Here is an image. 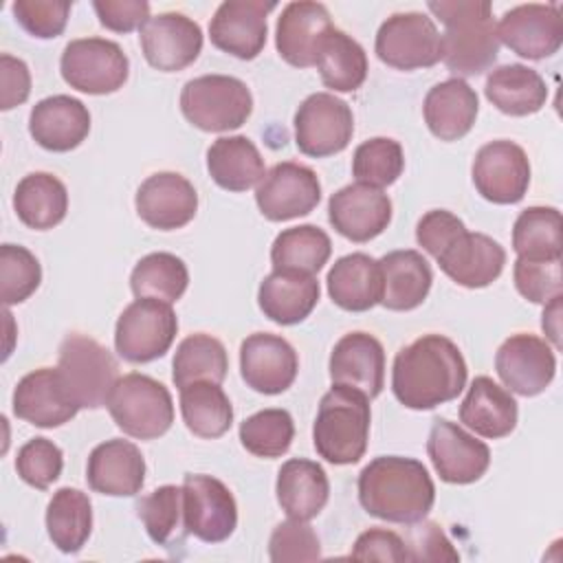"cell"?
<instances>
[{"label": "cell", "mask_w": 563, "mask_h": 563, "mask_svg": "<svg viewBox=\"0 0 563 563\" xmlns=\"http://www.w3.org/2000/svg\"><path fill=\"white\" fill-rule=\"evenodd\" d=\"M466 376L460 347L442 334H424L396 354L391 389L407 409H433L457 398Z\"/></svg>", "instance_id": "1"}, {"label": "cell", "mask_w": 563, "mask_h": 563, "mask_svg": "<svg viewBox=\"0 0 563 563\" xmlns=\"http://www.w3.org/2000/svg\"><path fill=\"white\" fill-rule=\"evenodd\" d=\"M358 501L372 517L409 526L429 515L435 501V486L422 462L380 455L358 475Z\"/></svg>", "instance_id": "2"}, {"label": "cell", "mask_w": 563, "mask_h": 563, "mask_svg": "<svg viewBox=\"0 0 563 563\" xmlns=\"http://www.w3.org/2000/svg\"><path fill=\"white\" fill-rule=\"evenodd\" d=\"M429 11L444 24L442 62L453 75L471 77L488 70L499 53L493 7L486 0H440Z\"/></svg>", "instance_id": "3"}, {"label": "cell", "mask_w": 563, "mask_h": 563, "mask_svg": "<svg viewBox=\"0 0 563 563\" xmlns=\"http://www.w3.org/2000/svg\"><path fill=\"white\" fill-rule=\"evenodd\" d=\"M369 438V398L347 385H332L321 402L312 424L317 453L336 466L356 464L367 449Z\"/></svg>", "instance_id": "4"}, {"label": "cell", "mask_w": 563, "mask_h": 563, "mask_svg": "<svg viewBox=\"0 0 563 563\" xmlns=\"http://www.w3.org/2000/svg\"><path fill=\"white\" fill-rule=\"evenodd\" d=\"M106 407L117 427L136 440L161 438L174 422L169 389L156 378L136 372L119 376Z\"/></svg>", "instance_id": "5"}, {"label": "cell", "mask_w": 563, "mask_h": 563, "mask_svg": "<svg viewBox=\"0 0 563 563\" xmlns=\"http://www.w3.org/2000/svg\"><path fill=\"white\" fill-rule=\"evenodd\" d=\"M180 110L198 130L229 132L246 123L253 112V97L238 77L202 75L183 86Z\"/></svg>", "instance_id": "6"}, {"label": "cell", "mask_w": 563, "mask_h": 563, "mask_svg": "<svg viewBox=\"0 0 563 563\" xmlns=\"http://www.w3.org/2000/svg\"><path fill=\"white\" fill-rule=\"evenodd\" d=\"M57 369L79 407L99 409L108 405L110 391L119 380L114 356L95 339L70 332L59 345Z\"/></svg>", "instance_id": "7"}, {"label": "cell", "mask_w": 563, "mask_h": 563, "mask_svg": "<svg viewBox=\"0 0 563 563\" xmlns=\"http://www.w3.org/2000/svg\"><path fill=\"white\" fill-rule=\"evenodd\" d=\"M178 319L172 303L158 299H136L117 319L114 347L130 363L161 358L174 343Z\"/></svg>", "instance_id": "8"}, {"label": "cell", "mask_w": 563, "mask_h": 563, "mask_svg": "<svg viewBox=\"0 0 563 563\" xmlns=\"http://www.w3.org/2000/svg\"><path fill=\"white\" fill-rule=\"evenodd\" d=\"M59 70L64 81L79 92L110 95L128 81L130 62L117 42L81 37L66 44Z\"/></svg>", "instance_id": "9"}, {"label": "cell", "mask_w": 563, "mask_h": 563, "mask_svg": "<svg viewBox=\"0 0 563 563\" xmlns=\"http://www.w3.org/2000/svg\"><path fill=\"white\" fill-rule=\"evenodd\" d=\"M376 55L396 70L429 68L442 59V42L433 20L420 11L394 13L376 33Z\"/></svg>", "instance_id": "10"}, {"label": "cell", "mask_w": 563, "mask_h": 563, "mask_svg": "<svg viewBox=\"0 0 563 563\" xmlns=\"http://www.w3.org/2000/svg\"><path fill=\"white\" fill-rule=\"evenodd\" d=\"M354 134L350 106L332 92H314L295 112V143L301 154L323 158L347 147Z\"/></svg>", "instance_id": "11"}, {"label": "cell", "mask_w": 563, "mask_h": 563, "mask_svg": "<svg viewBox=\"0 0 563 563\" xmlns=\"http://www.w3.org/2000/svg\"><path fill=\"white\" fill-rule=\"evenodd\" d=\"M471 174L482 198L495 205H515L528 191L530 161L521 145L499 139L479 147Z\"/></svg>", "instance_id": "12"}, {"label": "cell", "mask_w": 563, "mask_h": 563, "mask_svg": "<svg viewBox=\"0 0 563 563\" xmlns=\"http://www.w3.org/2000/svg\"><path fill=\"white\" fill-rule=\"evenodd\" d=\"M183 512L189 534L205 543L229 539L238 526V506L231 490L211 475H185Z\"/></svg>", "instance_id": "13"}, {"label": "cell", "mask_w": 563, "mask_h": 563, "mask_svg": "<svg viewBox=\"0 0 563 563\" xmlns=\"http://www.w3.org/2000/svg\"><path fill=\"white\" fill-rule=\"evenodd\" d=\"M321 200L317 174L299 163L286 161L273 165L255 189L260 213L271 222H284L308 216Z\"/></svg>", "instance_id": "14"}, {"label": "cell", "mask_w": 563, "mask_h": 563, "mask_svg": "<svg viewBox=\"0 0 563 563\" xmlns=\"http://www.w3.org/2000/svg\"><path fill=\"white\" fill-rule=\"evenodd\" d=\"M427 453L440 479L449 484L477 482L490 466V449L446 418L433 420Z\"/></svg>", "instance_id": "15"}, {"label": "cell", "mask_w": 563, "mask_h": 563, "mask_svg": "<svg viewBox=\"0 0 563 563\" xmlns=\"http://www.w3.org/2000/svg\"><path fill=\"white\" fill-rule=\"evenodd\" d=\"M499 44L526 59H545L561 48L563 18L559 4H519L497 24Z\"/></svg>", "instance_id": "16"}, {"label": "cell", "mask_w": 563, "mask_h": 563, "mask_svg": "<svg viewBox=\"0 0 563 563\" xmlns=\"http://www.w3.org/2000/svg\"><path fill=\"white\" fill-rule=\"evenodd\" d=\"M147 64L161 73H176L194 64L202 51V31L191 18L167 11L150 18L139 29Z\"/></svg>", "instance_id": "17"}, {"label": "cell", "mask_w": 563, "mask_h": 563, "mask_svg": "<svg viewBox=\"0 0 563 563\" xmlns=\"http://www.w3.org/2000/svg\"><path fill=\"white\" fill-rule=\"evenodd\" d=\"M495 369L510 391L519 396H537L552 383L556 356L545 339L519 332L499 345Z\"/></svg>", "instance_id": "18"}, {"label": "cell", "mask_w": 563, "mask_h": 563, "mask_svg": "<svg viewBox=\"0 0 563 563\" xmlns=\"http://www.w3.org/2000/svg\"><path fill=\"white\" fill-rule=\"evenodd\" d=\"M275 7L264 0L222 2L209 22L211 44L238 59H255L266 44V15Z\"/></svg>", "instance_id": "19"}, {"label": "cell", "mask_w": 563, "mask_h": 563, "mask_svg": "<svg viewBox=\"0 0 563 563\" xmlns=\"http://www.w3.org/2000/svg\"><path fill=\"white\" fill-rule=\"evenodd\" d=\"M299 369L295 347L271 332H255L240 345V374L244 383L266 396L286 391Z\"/></svg>", "instance_id": "20"}, {"label": "cell", "mask_w": 563, "mask_h": 563, "mask_svg": "<svg viewBox=\"0 0 563 563\" xmlns=\"http://www.w3.org/2000/svg\"><path fill=\"white\" fill-rule=\"evenodd\" d=\"M11 405L20 420L42 429L64 424L81 409L70 396L57 367H40L22 376L13 389Z\"/></svg>", "instance_id": "21"}, {"label": "cell", "mask_w": 563, "mask_h": 563, "mask_svg": "<svg viewBox=\"0 0 563 563\" xmlns=\"http://www.w3.org/2000/svg\"><path fill=\"white\" fill-rule=\"evenodd\" d=\"M134 207L147 227L174 231L194 220L198 211V194L185 176L176 172H156L136 189Z\"/></svg>", "instance_id": "22"}, {"label": "cell", "mask_w": 563, "mask_h": 563, "mask_svg": "<svg viewBox=\"0 0 563 563\" xmlns=\"http://www.w3.org/2000/svg\"><path fill=\"white\" fill-rule=\"evenodd\" d=\"M328 220L343 238L369 242L391 222V200L383 189L354 183L330 196Z\"/></svg>", "instance_id": "23"}, {"label": "cell", "mask_w": 563, "mask_h": 563, "mask_svg": "<svg viewBox=\"0 0 563 563\" xmlns=\"http://www.w3.org/2000/svg\"><path fill=\"white\" fill-rule=\"evenodd\" d=\"M435 260L442 273L457 286L484 288L501 275L506 251L497 240L464 229L438 253Z\"/></svg>", "instance_id": "24"}, {"label": "cell", "mask_w": 563, "mask_h": 563, "mask_svg": "<svg viewBox=\"0 0 563 563\" xmlns=\"http://www.w3.org/2000/svg\"><path fill=\"white\" fill-rule=\"evenodd\" d=\"M332 29L328 9L321 2L299 0L282 9L275 26V46L290 66L308 68L317 64V53Z\"/></svg>", "instance_id": "25"}, {"label": "cell", "mask_w": 563, "mask_h": 563, "mask_svg": "<svg viewBox=\"0 0 563 563\" xmlns=\"http://www.w3.org/2000/svg\"><path fill=\"white\" fill-rule=\"evenodd\" d=\"M332 385H347L363 391L369 400L385 385V350L380 341L367 332H350L341 336L330 354Z\"/></svg>", "instance_id": "26"}, {"label": "cell", "mask_w": 563, "mask_h": 563, "mask_svg": "<svg viewBox=\"0 0 563 563\" xmlns=\"http://www.w3.org/2000/svg\"><path fill=\"white\" fill-rule=\"evenodd\" d=\"M86 479L95 493L110 497H132L143 488L145 460L134 442L112 438L90 451Z\"/></svg>", "instance_id": "27"}, {"label": "cell", "mask_w": 563, "mask_h": 563, "mask_svg": "<svg viewBox=\"0 0 563 563\" xmlns=\"http://www.w3.org/2000/svg\"><path fill=\"white\" fill-rule=\"evenodd\" d=\"M29 132L44 150L70 152L88 136L90 112L75 97L53 95L33 106Z\"/></svg>", "instance_id": "28"}, {"label": "cell", "mask_w": 563, "mask_h": 563, "mask_svg": "<svg viewBox=\"0 0 563 563\" xmlns=\"http://www.w3.org/2000/svg\"><path fill=\"white\" fill-rule=\"evenodd\" d=\"M422 112L433 136L440 141H457L471 132L479 112V99L464 79L451 77L427 92Z\"/></svg>", "instance_id": "29"}, {"label": "cell", "mask_w": 563, "mask_h": 563, "mask_svg": "<svg viewBox=\"0 0 563 563\" xmlns=\"http://www.w3.org/2000/svg\"><path fill=\"white\" fill-rule=\"evenodd\" d=\"M330 299L350 312H365L383 299V273L378 260L367 253L339 257L328 271Z\"/></svg>", "instance_id": "30"}, {"label": "cell", "mask_w": 563, "mask_h": 563, "mask_svg": "<svg viewBox=\"0 0 563 563\" xmlns=\"http://www.w3.org/2000/svg\"><path fill=\"white\" fill-rule=\"evenodd\" d=\"M319 282L314 275L273 271L264 277L257 290L260 310L279 325L303 321L319 301Z\"/></svg>", "instance_id": "31"}, {"label": "cell", "mask_w": 563, "mask_h": 563, "mask_svg": "<svg viewBox=\"0 0 563 563\" xmlns=\"http://www.w3.org/2000/svg\"><path fill=\"white\" fill-rule=\"evenodd\" d=\"M277 501L290 519L310 521L328 504L330 484L321 464L292 457L282 464L275 484Z\"/></svg>", "instance_id": "32"}, {"label": "cell", "mask_w": 563, "mask_h": 563, "mask_svg": "<svg viewBox=\"0 0 563 563\" xmlns=\"http://www.w3.org/2000/svg\"><path fill=\"white\" fill-rule=\"evenodd\" d=\"M383 273V299L380 303L387 310L405 312L418 308L433 282V273L422 253L402 249L391 251L378 260Z\"/></svg>", "instance_id": "33"}, {"label": "cell", "mask_w": 563, "mask_h": 563, "mask_svg": "<svg viewBox=\"0 0 563 563\" xmlns=\"http://www.w3.org/2000/svg\"><path fill=\"white\" fill-rule=\"evenodd\" d=\"M517 402L488 376H477L460 405V422L482 438H504L517 427Z\"/></svg>", "instance_id": "34"}, {"label": "cell", "mask_w": 563, "mask_h": 563, "mask_svg": "<svg viewBox=\"0 0 563 563\" xmlns=\"http://www.w3.org/2000/svg\"><path fill=\"white\" fill-rule=\"evenodd\" d=\"M486 99L504 114L528 117L539 112L548 99L543 77L523 64H504L486 77Z\"/></svg>", "instance_id": "35"}, {"label": "cell", "mask_w": 563, "mask_h": 563, "mask_svg": "<svg viewBox=\"0 0 563 563\" xmlns=\"http://www.w3.org/2000/svg\"><path fill=\"white\" fill-rule=\"evenodd\" d=\"M207 169L213 183L227 191H246L266 176L260 150L242 134L213 141L207 150Z\"/></svg>", "instance_id": "36"}, {"label": "cell", "mask_w": 563, "mask_h": 563, "mask_svg": "<svg viewBox=\"0 0 563 563\" xmlns=\"http://www.w3.org/2000/svg\"><path fill=\"white\" fill-rule=\"evenodd\" d=\"M13 209L29 229L46 231L66 218L68 191L57 176L48 172H33L18 183Z\"/></svg>", "instance_id": "37"}, {"label": "cell", "mask_w": 563, "mask_h": 563, "mask_svg": "<svg viewBox=\"0 0 563 563\" xmlns=\"http://www.w3.org/2000/svg\"><path fill=\"white\" fill-rule=\"evenodd\" d=\"M92 530V504L79 488H59L46 508V532L64 554L79 552Z\"/></svg>", "instance_id": "38"}, {"label": "cell", "mask_w": 563, "mask_h": 563, "mask_svg": "<svg viewBox=\"0 0 563 563\" xmlns=\"http://www.w3.org/2000/svg\"><path fill=\"white\" fill-rule=\"evenodd\" d=\"M314 66L321 81L336 92H352L361 88L367 77V55L363 46L336 26L323 37Z\"/></svg>", "instance_id": "39"}, {"label": "cell", "mask_w": 563, "mask_h": 563, "mask_svg": "<svg viewBox=\"0 0 563 563\" xmlns=\"http://www.w3.org/2000/svg\"><path fill=\"white\" fill-rule=\"evenodd\" d=\"M180 413L198 438H220L231 429L233 407L218 383L196 380L180 389Z\"/></svg>", "instance_id": "40"}, {"label": "cell", "mask_w": 563, "mask_h": 563, "mask_svg": "<svg viewBox=\"0 0 563 563\" xmlns=\"http://www.w3.org/2000/svg\"><path fill=\"white\" fill-rule=\"evenodd\" d=\"M332 242L328 233L314 224H299L282 231L271 246L275 271H292L314 275L330 260Z\"/></svg>", "instance_id": "41"}, {"label": "cell", "mask_w": 563, "mask_h": 563, "mask_svg": "<svg viewBox=\"0 0 563 563\" xmlns=\"http://www.w3.org/2000/svg\"><path fill=\"white\" fill-rule=\"evenodd\" d=\"M172 367V378L178 389L196 380H211L220 385L227 378L229 358L224 345L216 336L198 332L178 343Z\"/></svg>", "instance_id": "42"}, {"label": "cell", "mask_w": 563, "mask_h": 563, "mask_svg": "<svg viewBox=\"0 0 563 563\" xmlns=\"http://www.w3.org/2000/svg\"><path fill=\"white\" fill-rule=\"evenodd\" d=\"M561 213L554 207H528L512 227V249L526 260H561Z\"/></svg>", "instance_id": "43"}, {"label": "cell", "mask_w": 563, "mask_h": 563, "mask_svg": "<svg viewBox=\"0 0 563 563\" xmlns=\"http://www.w3.org/2000/svg\"><path fill=\"white\" fill-rule=\"evenodd\" d=\"M130 286L136 299L147 297L174 303L189 286V271L174 253H150L136 262L130 275Z\"/></svg>", "instance_id": "44"}, {"label": "cell", "mask_w": 563, "mask_h": 563, "mask_svg": "<svg viewBox=\"0 0 563 563\" xmlns=\"http://www.w3.org/2000/svg\"><path fill=\"white\" fill-rule=\"evenodd\" d=\"M139 519L143 521L150 539L158 545H174L185 539V512H183V488L165 484L141 497L136 504Z\"/></svg>", "instance_id": "45"}, {"label": "cell", "mask_w": 563, "mask_h": 563, "mask_svg": "<svg viewBox=\"0 0 563 563\" xmlns=\"http://www.w3.org/2000/svg\"><path fill=\"white\" fill-rule=\"evenodd\" d=\"M295 438L292 416L286 409H262L240 424L242 446L257 457L284 455Z\"/></svg>", "instance_id": "46"}, {"label": "cell", "mask_w": 563, "mask_h": 563, "mask_svg": "<svg viewBox=\"0 0 563 563\" xmlns=\"http://www.w3.org/2000/svg\"><path fill=\"white\" fill-rule=\"evenodd\" d=\"M405 167L402 147L387 136H374L363 141L352 156V174L356 183L383 189L398 180Z\"/></svg>", "instance_id": "47"}, {"label": "cell", "mask_w": 563, "mask_h": 563, "mask_svg": "<svg viewBox=\"0 0 563 563\" xmlns=\"http://www.w3.org/2000/svg\"><path fill=\"white\" fill-rule=\"evenodd\" d=\"M42 282L37 257L20 244L0 246V297L4 306L22 303Z\"/></svg>", "instance_id": "48"}, {"label": "cell", "mask_w": 563, "mask_h": 563, "mask_svg": "<svg viewBox=\"0 0 563 563\" xmlns=\"http://www.w3.org/2000/svg\"><path fill=\"white\" fill-rule=\"evenodd\" d=\"M64 468L62 449L48 438H33L20 446L15 457L18 475L33 488H48Z\"/></svg>", "instance_id": "49"}, {"label": "cell", "mask_w": 563, "mask_h": 563, "mask_svg": "<svg viewBox=\"0 0 563 563\" xmlns=\"http://www.w3.org/2000/svg\"><path fill=\"white\" fill-rule=\"evenodd\" d=\"M512 277L519 295L532 303H548L563 290L561 260L517 257Z\"/></svg>", "instance_id": "50"}, {"label": "cell", "mask_w": 563, "mask_h": 563, "mask_svg": "<svg viewBox=\"0 0 563 563\" xmlns=\"http://www.w3.org/2000/svg\"><path fill=\"white\" fill-rule=\"evenodd\" d=\"M73 2L68 0H15L11 11L20 26L40 40L62 35Z\"/></svg>", "instance_id": "51"}, {"label": "cell", "mask_w": 563, "mask_h": 563, "mask_svg": "<svg viewBox=\"0 0 563 563\" xmlns=\"http://www.w3.org/2000/svg\"><path fill=\"white\" fill-rule=\"evenodd\" d=\"M268 556L275 563L284 561H317L321 545L314 530L299 519H288L275 526L268 541Z\"/></svg>", "instance_id": "52"}, {"label": "cell", "mask_w": 563, "mask_h": 563, "mask_svg": "<svg viewBox=\"0 0 563 563\" xmlns=\"http://www.w3.org/2000/svg\"><path fill=\"white\" fill-rule=\"evenodd\" d=\"M409 532L405 539V548L409 561H457L460 554L453 550L451 541L442 532V528L433 521H416L409 523Z\"/></svg>", "instance_id": "53"}, {"label": "cell", "mask_w": 563, "mask_h": 563, "mask_svg": "<svg viewBox=\"0 0 563 563\" xmlns=\"http://www.w3.org/2000/svg\"><path fill=\"white\" fill-rule=\"evenodd\" d=\"M352 559L356 561H387V563H402L409 561L405 541L385 528H369L358 534L352 548Z\"/></svg>", "instance_id": "54"}, {"label": "cell", "mask_w": 563, "mask_h": 563, "mask_svg": "<svg viewBox=\"0 0 563 563\" xmlns=\"http://www.w3.org/2000/svg\"><path fill=\"white\" fill-rule=\"evenodd\" d=\"M464 222L453 216L446 209H433L427 211L416 227V240L418 244L433 257H438V253L460 233L464 231Z\"/></svg>", "instance_id": "55"}, {"label": "cell", "mask_w": 563, "mask_h": 563, "mask_svg": "<svg viewBox=\"0 0 563 563\" xmlns=\"http://www.w3.org/2000/svg\"><path fill=\"white\" fill-rule=\"evenodd\" d=\"M92 9L101 26L117 33H130L150 20V2L145 0H95Z\"/></svg>", "instance_id": "56"}, {"label": "cell", "mask_w": 563, "mask_h": 563, "mask_svg": "<svg viewBox=\"0 0 563 563\" xmlns=\"http://www.w3.org/2000/svg\"><path fill=\"white\" fill-rule=\"evenodd\" d=\"M0 77H2V97H0V108L11 110L29 99L31 92V73L29 66L9 55L2 53L0 57Z\"/></svg>", "instance_id": "57"}, {"label": "cell", "mask_w": 563, "mask_h": 563, "mask_svg": "<svg viewBox=\"0 0 563 563\" xmlns=\"http://www.w3.org/2000/svg\"><path fill=\"white\" fill-rule=\"evenodd\" d=\"M561 295L554 297L552 301L545 303V310H543V319H541V325L545 330V334L550 336V341L554 343V347L559 350L561 347Z\"/></svg>", "instance_id": "58"}]
</instances>
